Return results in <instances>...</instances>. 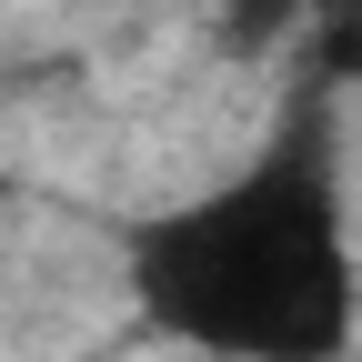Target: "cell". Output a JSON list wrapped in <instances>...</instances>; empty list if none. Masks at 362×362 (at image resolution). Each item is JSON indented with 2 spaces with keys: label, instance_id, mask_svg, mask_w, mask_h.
Wrapping results in <instances>:
<instances>
[{
  "label": "cell",
  "instance_id": "cell-1",
  "mask_svg": "<svg viewBox=\"0 0 362 362\" xmlns=\"http://www.w3.org/2000/svg\"><path fill=\"white\" fill-rule=\"evenodd\" d=\"M131 302L211 362H342L362 332V252L342 211L332 90H292L272 141L202 202L131 221Z\"/></svg>",
  "mask_w": 362,
  "mask_h": 362
},
{
  "label": "cell",
  "instance_id": "cell-2",
  "mask_svg": "<svg viewBox=\"0 0 362 362\" xmlns=\"http://www.w3.org/2000/svg\"><path fill=\"white\" fill-rule=\"evenodd\" d=\"M292 30H312V0H211L221 61H262V51H282Z\"/></svg>",
  "mask_w": 362,
  "mask_h": 362
},
{
  "label": "cell",
  "instance_id": "cell-3",
  "mask_svg": "<svg viewBox=\"0 0 362 362\" xmlns=\"http://www.w3.org/2000/svg\"><path fill=\"white\" fill-rule=\"evenodd\" d=\"M362 81V0H312V90Z\"/></svg>",
  "mask_w": 362,
  "mask_h": 362
}]
</instances>
